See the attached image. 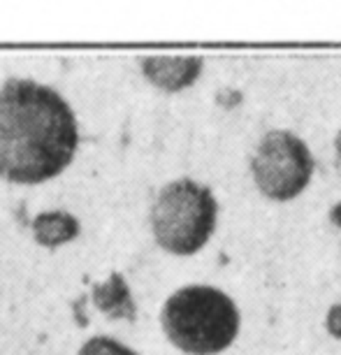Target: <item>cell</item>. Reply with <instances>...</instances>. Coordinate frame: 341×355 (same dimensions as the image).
<instances>
[{"mask_svg": "<svg viewBox=\"0 0 341 355\" xmlns=\"http://www.w3.org/2000/svg\"><path fill=\"white\" fill-rule=\"evenodd\" d=\"M149 218L160 249L172 256H195L216 230L218 202L207 186L177 179L156 196Z\"/></svg>", "mask_w": 341, "mask_h": 355, "instance_id": "cell-3", "label": "cell"}, {"mask_svg": "<svg viewBox=\"0 0 341 355\" xmlns=\"http://www.w3.org/2000/svg\"><path fill=\"white\" fill-rule=\"evenodd\" d=\"M165 337L186 355H218L239 334L235 300L213 286H184L160 311Z\"/></svg>", "mask_w": 341, "mask_h": 355, "instance_id": "cell-2", "label": "cell"}, {"mask_svg": "<svg viewBox=\"0 0 341 355\" xmlns=\"http://www.w3.org/2000/svg\"><path fill=\"white\" fill-rule=\"evenodd\" d=\"M142 72L156 89L177 93L195 84L202 72V58L198 56H149L142 61Z\"/></svg>", "mask_w": 341, "mask_h": 355, "instance_id": "cell-5", "label": "cell"}, {"mask_svg": "<svg viewBox=\"0 0 341 355\" xmlns=\"http://www.w3.org/2000/svg\"><path fill=\"white\" fill-rule=\"evenodd\" d=\"M313 156L302 137L290 130H270L260 139L251 172L258 191L274 202L302 196L313 177Z\"/></svg>", "mask_w": 341, "mask_h": 355, "instance_id": "cell-4", "label": "cell"}, {"mask_svg": "<svg viewBox=\"0 0 341 355\" xmlns=\"http://www.w3.org/2000/svg\"><path fill=\"white\" fill-rule=\"evenodd\" d=\"M334 149H337V156L341 160V130L337 132V137H334Z\"/></svg>", "mask_w": 341, "mask_h": 355, "instance_id": "cell-10", "label": "cell"}, {"mask_svg": "<svg viewBox=\"0 0 341 355\" xmlns=\"http://www.w3.org/2000/svg\"><path fill=\"white\" fill-rule=\"evenodd\" d=\"M35 239L44 246H56L63 242H70L72 237H77L79 232V223L75 216L63 211H51V214H42L35 220Z\"/></svg>", "mask_w": 341, "mask_h": 355, "instance_id": "cell-6", "label": "cell"}, {"mask_svg": "<svg viewBox=\"0 0 341 355\" xmlns=\"http://www.w3.org/2000/svg\"><path fill=\"white\" fill-rule=\"evenodd\" d=\"M330 220H332V223L337 225V227H341V202H337V205L332 207V211H330Z\"/></svg>", "mask_w": 341, "mask_h": 355, "instance_id": "cell-9", "label": "cell"}, {"mask_svg": "<svg viewBox=\"0 0 341 355\" xmlns=\"http://www.w3.org/2000/svg\"><path fill=\"white\" fill-rule=\"evenodd\" d=\"M325 330L334 339H341V304H332L325 318Z\"/></svg>", "mask_w": 341, "mask_h": 355, "instance_id": "cell-8", "label": "cell"}, {"mask_svg": "<svg viewBox=\"0 0 341 355\" xmlns=\"http://www.w3.org/2000/svg\"><path fill=\"white\" fill-rule=\"evenodd\" d=\"M79 123L61 93L33 79L0 86V179L35 186L68 170Z\"/></svg>", "mask_w": 341, "mask_h": 355, "instance_id": "cell-1", "label": "cell"}, {"mask_svg": "<svg viewBox=\"0 0 341 355\" xmlns=\"http://www.w3.org/2000/svg\"><path fill=\"white\" fill-rule=\"evenodd\" d=\"M77 355H139L130 346L112 337H91L86 344L79 348Z\"/></svg>", "mask_w": 341, "mask_h": 355, "instance_id": "cell-7", "label": "cell"}]
</instances>
